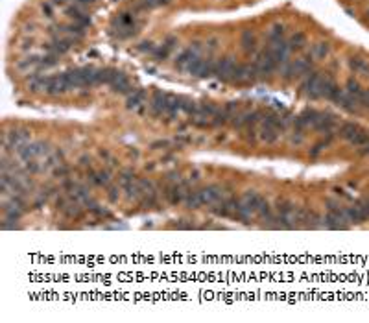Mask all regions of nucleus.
Here are the masks:
<instances>
[{
	"mask_svg": "<svg viewBox=\"0 0 369 323\" xmlns=\"http://www.w3.org/2000/svg\"><path fill=\"white\" fill-rule=\"evenodd\" d=\"M240 46H242V50L244 52H255V48H257V37L255 34L251 32V30H246L242 37H240Z\"/></svg>",
	"mask_w": 369,
	"mask_h": 323,
	"instance_id": "2eb2a0df",
	"label": "nucleus"
},
{
	"mask_svg": "<svg viewBox=\"0 0 369 323\" xmlns=\"http://www.w3.org/2000/svg\"><path fill=\"white\" fill-rule=\"evenodd\" d=\"M266 39L268 41H281V39H285V26L283 24H273L268 30Z\"/></svg>",
	"mask_w": 369,
	"mask_h": 323,
	"instance_id": "393cba45",
	"label": "nucleus"
},
{
	"mask_svg": "<svg viewBox=\"0 0 369 323\" xmlns=\"http://www.w3.org/2000/svg\"><path fill=\"white\" fill-rule=\"evenodd\" d=\"M89 181H91L92 185H100V187H103V185H109L111 174L107 172V170H100V172H92V174L89 175Z\"/></svg>",
	"mask_w": 369,
	"mask_h": 323,
	"instance_id": "4be33fe9",
	"label": "nucleus"
},
{
	"mask_svg": "<svg viewBox=\"0 0 369 323\" xmlns=\"http://www.w3.org/2000/svg\"><path fill=\"white\" fill-rule=\"evenodd\" d=\"M138 187H140V198H138V203L142 207H151L155 205L157 202V190L153 183L150 179H138Z\"/></svg>",
	"mask_w": 369,
	"mask_h": 323,
	"instance_id": "423d86ee",
	"label": "nucleus"
},
{
	"mask_svg": "<svg viewBox=\"0 0 369 323\" xmlns=\"http://www.w3.org/2000/svg\"><path fill=\"white\" fill-rule=\"evenodd\" d=\"M184 205H186V209H200V205L201 203V198H200V190H188L186 196H184Z\"/></svg>",
	"mask_w": 369,
	"mask_h": 323,
	"instance_id": "aec40b11",
	"label": "nucleus"
},
{
	"mask_svg": "<svg viewBox=\"0 0 369 323\" xmlns=\"http://www.w3.org/2000/svg\"><path fill=\"white\" fill-rule=\"evenodd\" d=\"M358 131H360V128L356 126V124H352V122H345V124H343V126H341V128L338 129L340 137L347 138V140H351V138L354 137V135H356Z\"/></svg>",
	"mask_w": 369,
	"mask_h": 323,
	"instance_id": "b1692460",
	"label": "nucleus"
},
{
	"mask_svg": "<svg viewBox=\"0 0 369 323\" xmlns=\"http://www.w3.org/2000/svg\"><path fill=\"white\" fill-rule=\"evenodd\" d=\"M144 103H146V92L142 89H137L128 96V109H138Z\"/></svg>",
	"mask_w": 369,
	"mask_h": 323,
	"instance_id": "dca6fc26",
	"label": "nucleus"
},
{
	"mask_svg": "<svg viewBox=\"0 0 369 323\" xmlns=\"http://www.w3.org/2000/svg\"><path fill=\"white\" fill-rule=\"evenodd\" d=\"M190 74L198 76V78H209L216 74V61L212 57H201L198 63L194 65V68L190 70Z\"/></svg>",
	"mask_w": 369,
	"mask_h": 323,
	"instance_id": "9b49d317",
	"label": "nucleus"
},
{
	"mask_svg": "<svg viewBox=\"0 0 369 323\" xmlns=\"http://www.w3.org/2000/svg\"><path fill=\"white\" fill-rule=\"evenodd\" d=\"M138 50H140V52H151V54H153V50H155V45H153V43H146V41H144V43H140Z\"/></svg>",
	"mask_w": 369,
	"mask_h": 323,
	"instance_id": "c756f323",
	"label": "nucleus"
},
{
	"mask_svg": "<svg viewBox=\"0 0 369 323\" xmlns=\"http://www.w3.org/2000/svg\"><path fill=\"white\" fill-rule=\"evenodd\" d=\"M168 0H137L135 9H153L159 6H166Z\"/></svg>",
	"mask_w": 369,
	"mask_h": 323,
	"instance_id": "a878e982",
	"label": "nucleus"
},
{
	"mask_svg": "<svg viewBox=\"0 0 369 323\" xmlns=\"http://www.w3.org/2000/svg\"><path fill=\"white\" fill-rule=\"evenodd\" d=\"M347 216H345V209H334V211H329V214L325 216V221L323 225L329 227V229H345L347 227Z\"/></svg>",
	"mask_w": 369,
	"mask_h": 323,
	"instance_id": "0eeeda50",
	"label": "nucleus"
},
{
	"mask_svg": "<svg viewBox=\"0 0 369 323\" xmlns=\"http://www.w3.org/2000/svg\"><path fill=\"white\" fill-rule=\"evenodd\" d=\"M174 43H175V39L174 37H170V39H168L166 43H163L161 46H155V50H153V57H155L157 61H163V59L168 57L170 50L174 48Z\"/></svg>",
	"mask_w": 369,
	"mask_h": 323,
	"instance_id": "a211bd4d",
	"label": "nucleus"
},
{
	"mask_svg": "<svg viewBox=\"0 0 369 323\" xmlns=\"http://www.w3.org/2000/svg\"><path fill=\"white\" fill-rule=\"evenodd\" d=\"M345 87H347V89H345V92H347V94H351V96H354V98H358V100H360V96H362V92H364V91H362V87H360V83L356 82V80H352V78H351V80H347Z\"/></svg>",
	"mask_w": 369,
	"mask_h": 323,
	"instance_id": "bb28decb",
	"label": "nucleus"
},
{
	"mask_svg": "<svg viewBox=\"0 0 369 323\" xmlns=\"http://www.w3.org/2000/svg\"><path fill=\"white\" fill-rule=\"evenodd\" d=\"M168 92L155 91L150 98V111L153 117H166L168 115V102H166Z\"/></svg>",
	"mask_w": 369,
	"mask_h": 323,
	"instance_id": "6e6552de",
	"label": "nucleus"
},
{
	"mask_svg": "<svg viewBox=\"0 0 369 323\" xmlns=\"http://www.w3.org/2000/svg\"><path fill=\"white\" fill-rule=\"evenodd\" d=\"M368 15H369V9H368Z\"/></svg>",
	"mask_w": 369,
	"mask_h": 323,
	"instance_id": "72a5a7b5",
	"label": "nucleus"
},
{
	"mask_svg": "<svg viewBox=\"0 0 369 323\" xmlns=\"http://www.w3.org/2000/svg\"><path fill=\"white\" fill-rule=\"evenodd\" d=\"M188 181H177V183H170L166 187V200L172 203V205H179L181 202H184V196L188 192Z\"/></svg>",
	"mask_w": 369,
	"mask_h": 323,
	"instance_id": "20e7f679",
	"label": "nucleus"
},
{
	"mask_svg": "<svg viewBox=\"0 0 369 323\" xmlns=\"http://www.w3.org/2000/svg\"><path fill=\"white\" fill-rule=\"evenodd\" d=\"M109 85L113 87V91L122 92V94H131V83H129L128 76L120 70H115L113 72V78H111Z\"/></svg>",
	"mask_w": 369,
	"mask_h": 323,
	"instance_id": "ddd939ff",
	"label": "nucleus"
},
{
	"mask_svg": "<svg viewBox=\"0 0 369 323\" xmlns=\"http://www.w3.org/2000/svg\"><path fill=\"white\" fill-rule=\"evenodd\" d=\"M329 142H331V140H325V142H318V144L314 146V150H310V155H318L319 152H323L325 148L329 146Z\"/></svg>",
	"mask_w": 369,
	"mask_h": 323,
	"instance_id": "c85d7f7f",
	"label": "nucleus"
},
{
	"mask_svg": "<svg viewBox=\"0 0 369 323\" xmlns=\"http://www.w3.org/2000/svg\"><path fill=\"white\" fill-rule=\"evenodd\" d=\"M50 152H52V148L48 146L46 142H43V140H35V142H26L24 146L18 148L15 153H17V155L20 157V161L24 163V161L43 159V157H46Z\"/></svg>",
	"mask_w": 369,
	"mask_h": 323,
	"instance_id": "f257e3e1",
	"label": "nucleus"
},
{
	"mask_svg": "<svg viewBox=\"0 0 369 323\" xmlns=\"http://www.w3.org/2000/svg\"><path fill=\"white\" fill-rule=\"evenodd\" d=\"M327 54H329V45L327 43H316V45H312L308 57L310 59H323Z\"/></svg>",
	"mask_w": 369,
	"mask_h": 323,
	"instance_id": "5701e85b",
	"label": "nucleus"
},
{
	"mask_svg": "<svg viewBox=\"0 0 369 323\" xmlns=\"http://www.w3.org/2000/svg\"><path fill=\"white\" fill-rule=\"evenodd\" d=\"M118 196H120L118 188H109V200H111V202L115 203L117 200H118Z\"/></svg>",
	"mask_w": 369,
	"mask_h": 323,
	"instance_id": "7c9ffc66",
	"label": "nucleus"
},
{
	"mask_svg": "<svg viewBox=\"0 0 369 323\" xmlns=\"http://www.w3.org/2000/svg\"><path fill=\"white\" fill-rule=\"evenodd\" d=\"M43 11L50 17V15H52V6H50V4H45V6H43Z\"/></svg>",
	"mask_w": 369,
	"mask_h": 323,
	"instance_id": "2f4dec72",
	"label": "nucleus"
},
{
	"mask_svg": "<svg viewBox=\"0 0 369 323\" xmlns=\"http://www.w3.org/2000/svg\"><path fill=\"white\" fill-rule=\"evenodd\" d=\"M221 196H223V190H221L220 185H207L200 190V198H201L203 205H214V203L220 202Z\"/></svg>",
	"mask_w": 369,
	"mask_h": 323,
	"instance_id": "f8f14e48",
	"label": "nucleus"
},
{
	"mask_svg": "<svg viewBox=\"0 0 369 323\" xmlns=\"http://www.w3.org/2000/svg\"><path fill=\"white\" fill-rule=\"evenodd\" d=\"M279 133H281L279 129L262 124V129H260V135H258V137H260L262 142H266V144H273V142L279 140Z\"/></svg>",
	"mask_w": 369,
	"mask_h": 323,
	"instance_id": "f3484780",
	"label": "nucleus"
},
{
	"mask_svg": "<svg viewBox=\"0 0 369 323\" xmlns=\"http://www.w3.org/2000/svg\"><path fill=\"white\" fill-rule=\"evenodd\" d=\"M349 142L352 144V146H364V144H368L369 142V133H366V131H362V129H360L358 133L351 138Z\"/></svg>",
	"mask_w": 369,
	"mask_h": 323,
	"instance_id": "cd10ccee",
	"label": "nucleus"
},
{
	"mask_svg": "<svg viewBox=\"0 0 369 323\" xmlns=\"http://www.w3.org/2000/svg\"><path fill=\"white\" fill-rule=\"evenodd\" d=\"M336 128V119L332 115H327V113H319L318 119H316V124H314V129L321 131V133H332V129Z\"/></svg>",
	"mask_w": 369,
	"mask_h": 323,
	"instance_id": "4468645a",
	"label": "nucleus"
},
{
	"mask_svg": "<svg viewBox=\"0 0 369 323\" xmlns=\"http://www.w3.org/2000/svg\"><path fill=\"white\" fill-rule=\"evenodd\" d=\"M362 152H364V153H368V155H369V142H368V144H364V146H362Z\"/></svg>",
	"mask_w": 369,
	"mask_h": 323,
	"instance_id": "473e14b6",
	"label": "nucleus"
},
{
	"mask_svg": "<svg viewBox=\"0 0 369 323\" xmlns=\"http://www.w3.org/2000/svg\"><path fill=\"white\" fill-rule=\"evenodd\" d=\"M253 65H255V68H257V72L258 76H269V74L275 70L277 67V61L271 57V54L268 52L266 48L262 50V52H258L257 57H255V61H253Z\"/></svg>",
	"mask_w": 369,
	"mask_h": 323,
	"instance_id": "7ed1b4c3",
	"label": "nucleus"
},
{
	"mask_svg": "<svg viewBox=\"0 0 369 323\" xmlns=\"http://www.w3.org/2000/svg\"><path fill=\"white\" fill-rule=\"evenodd\" d=\"M236 68H238V63L233 57H223L221 61L216 63V76L220 78L221 82H233Z\"/></svg>",
	"mask_w": 369,
	"mask_h": 323,
	"instance_id": "39448f33",
	"label": "nucleus"
},
{
	"mask_svg": "<svg viewBox=\"0 0 369 323\" xmlns=\"http://www.w3.org/2000/svg\"><path fill=\"white\" fill-rule=\"evenodd\" d=\"M304 43H306V37H304V34L297 32V34H294V35L288 39V48H290V52H297V50H301V48H303Z\"/></svg>",
	"mask_w": 369,
	"mask_h": 323,
	"instance_id": "412c9836",
	"label": "nucleus"
},
{
	"mask_svg": "<svg viewBox=\"0 0 369 323\" xmlns=\"http://www.w3.org/2000/svg\"><path fill=\"white\" fill-rule=\"evenodd\" d=\"M26 142H30V131L24 128L11 129L8 133H4V150H13L17 152L20 146H24Z\"/></svg>",
	"mask_w": 369,
	"mask_h": 323,
	"instance_id": "f03ea898",
	"label": "nucleus"
},
{
	"mask_svg": "<svg viewBox=\"0 0 369 323\" xmlns=\"http://www.w3.org/2000/svg\"><path fill=\"white\" fill-rule=\"evenodd\" d=\"M319 82H321V74H306V78L301 83V92L306 96H312V98H319Z\"/></svg>",
	"mask_w": 369,
	"mask_h": 323,
	"instance_id": "1a4fd4ad",
	"label": "nucleus"
},
{
	"mask_svg": "<svg viewBox=\"0 0 369 323\" xmlns=\"http://www.w3.org/2000/svg\"><path fill=\"white\" fill-rule=\"evenodd\" d=\"M258 78V72L257 68H255V65L253 63H244V65H238V68H236V74H235V83H240V85H244V83H251L255 82Z\"/></svg>",
	"mask_w": 369,
	"mask_h": 323,
	"instance_id": "9d476101",
	"label": "nucleus"
},
{
	"mask_svg": "<svg viewBox=\"0 0 369 323\" xmlns=\"http://www.w3.org/2000/svg\"><path fill=\"white\" fill-rule=\"evenodd\" d=\"M349 67H351V70H354L356 74H362V76L369 78V63L366 59H362V57H352L349 61Z\"/></svg>",
	"mask_w": 369,
	"mask_h": 323,
	"instance_id": "6ab92c4d",
	"label": "nucleus"
}]
</instances>
